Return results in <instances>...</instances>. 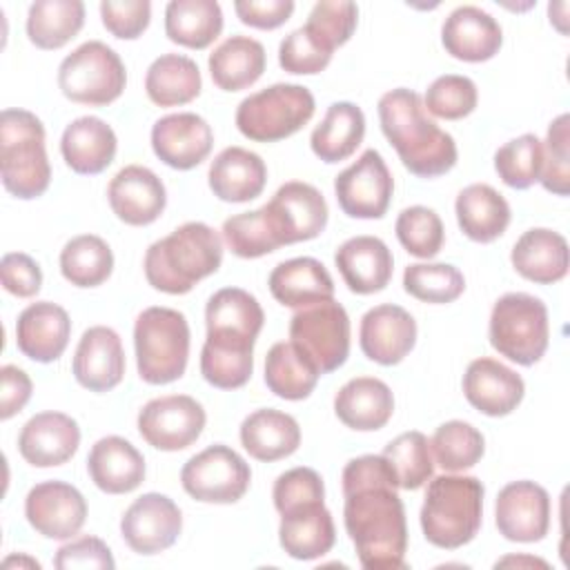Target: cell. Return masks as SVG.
Instances as JSON below:
<instances>
[{
	"instance_id": "4",
	"label": "cell",
	"mask_w": 570,
	"mask_h": 570,
	"mask_svg": "<svg viewBox=\"0 0 570 570\" xmlns=\"http://www.w3.org/2000/svg\"><path fill=\"white\" fill-rule=\"evenodd\" d=\"M483 494L485 488L476 476L441 474L430 479L419 514L423 537L441 550L470 543L481 528Z\"/></svg>"
},
{
	"instance_id": "49",
	"label": "cell",
	"mask_w": 570,
	"mask_h": 570,
	"mask_svg": "<svg viewBox=\"0 0 570 570\" xmlns=\"http://www.w3.org/2000/svg\"><path fill=\"white\" fill-rule=\"evenodd\" d=\"M394 232L403 249L416 258H434L445 240L441 216L425 205L405 207L396 216Z\"/></svg>"
},
{
	"instance_id": "28",
	"label": "cell",
	"mask_w": 570,
	"mask_h": 570,
	"mask_svg": "<svg viewBox=\"0 0 570 570\" xmlns=\"http://www.w3.org/2000/svg\"><path fill=\"white\" fill-rule=\"evenodd\" d=\"M118 151V138L111 125L98 116H80L71 120L60 138V154L67 167L82 176L105 171Z\"/></svg>"
},
{
	"instance_id": "14",
	"label": "cell",
	"mask_w": 570,
	"mask_h": 570,
	"mask_svg": "<svg viewBox=\"0 0 570 570\" xmlns=\"http://www.w3.org/2000/svg\"><path fill=\"white\" fill-rule=\"evenodd\" d=\"M205 421L207 414L194 396L169 394L142 405L138 412V432L151 448L178 452L196 443Z\"/></svg>"
},
{
	"instance_id": "33",
	"label": "cell",
	"mask_w": 570,
	"mask_h": 570,
	"mask_svg": "<svg viewBox=\"0 0 570 570\" xmlns=\"http://www.w3.org/2000/svg\"><path fill=\"white\" fill-rule=\"evenodd\" d=\"M334 412L350 430L374 432L392 419L394 394L381 379L356 376L336 392Z\"/></svg>"
},
{
	"instance_id": "3",
	"label": "cell",
	"mask_w": 570,
	"mask_h": 570,
	"mask_svg": "<svg viewBox=\"0 0 570 570\" xmlns=\"http://www.w3.org/2000/svg\"><path fill=\"white\" fill-rule=\"evenodd\" d=\"M223 263L220 234L200 220L176 227L169 236L151 243L145 252V278L165 294H187L218 272Z\"/></svg>"
},
{
	"instance_id": "32",
	"label": "cell",
	"mask_w": 570,
	"mask_h": 570,
	"mask_svg": "<svg viewBox=\"0 0 570 570\" xmlns=\"http://www.w3.org/2000/svg\"><path fill=\"white\" fill-rule=\"evenodd\" d=\"M209 189L218 200L247 203L263 194L267 183L265 160L245 147H225L209 165Z\"/></svg>"
},
{
	"instance_id": "40",
	"label": "cell",
	"mask_w": 570,
	"mask_h": 570,
	"mask_svg": "<svg viewBox=\"0 0 570 570\" xmlns=\"http://www.w3.org/2000/svg\"><path fill=\"white\" fill-rule=\"evenodd\" d=\"M321 376L323 374L314 365V361L307 354H303L292 341L274 343L265 356V385L278 399H307L314 392Z\"/></svg>"
},
{
	"instance_id": "22",
	"label": "cell",
	"mask_w": 570,
	"mask_h": 570,
	"mask_svg": "<svg viewBox=\"0 0 570 570\" xmlns=\"http://www.w3.org/2000/svg\"><path fill=\"white\" fill-rule=\"evenodd\" d=\"M463 394L468 403L485 416H508L519 407L525 394L523 379L497 358H474L463 374Z\"/></svg>"
},
{
	"instance_id": "45",
	"label": "cell",
	"mask_w": 570,
	"mask_h": 570,
	"mask_svg": "<svg viewBox=\"0 0 570 570\" xmlns=\"http://www.w3.org/2000/svg\"><path fill=\"white\" fill-rule=\"evenodd\" d=\"M220 232L223 240L238 258H261L283 247L265 205L252 212L229 216L223 223Z\"/></svg>"
},
{
	"instance_id": "17",
	"label": "cell",
	"mask_w": 570,
	"mask_h": 570,
	"mask_svg": "<svg viewBox=\"0 0 570 570\" xmlns=\"http://www.w3.org/2000/svg\"><path fill=\"white\" fill-rule=\"evenodd\" d=\"M499 534L514 543L541 541L550 530V494L534 481H512L503 485L494 503Z\"/></svg>"
},
{
	"instance_id": "37",
	"label": "cell",
	"mask_w": 570,
	"mask_h": 570,
	"mask_svg": "<svg viewBox=\"0 0 570 570\" xmlns=\"http://www.w3.org/2000/svg\"><path fill=\"white\" fill-rule=\"evenodd\" d=\"M365 136V114L350 100L332 102L325 118L314 127L309 147L316 158L327 165L350 158Z\"/></svg>"
},
{
	"instance_id": "43",
	"label": "cell",
	"mask_w": 570,
	"mask_h": 570,
	"mask_svg": "<svg viewBox=\"0 0 570 570\" xmlns=\"http://www.w3.org/2000/svg\"><path fill=\"white\" fill-rule=\"evenodd\" d=\"M60 272L76 287H98L114 272V252L96 234H80L65 243Z\"/></svg>"
},
{
	"instance_id": "42",
	"label": "cell",
	"mask_w": 570,
	"mask_h": 570,
	"mask_svg": "<svg viewBox=\"0 0 570 570\" xmlns=\"http://www.w3.org/2000/svg\"><path fill=\"white\" fill-rule=\"evenodd\" d=\"M85 24L80 0H36L27 13V36L45 51L65 47Z\"/></svg>"
},
{
	"instance_id": "47",
	"label": "cell",
	"mask_w": 570,
	"mask_h": 570,
	"mask_svg": "<svg viewBox=\"0 0 570 570\" xmlns=\"http://www.w3.org/2000/svg\"><path fill=\"white\" fill-rule=\"evenodd\" d=\"M499 178L512 189H528L539 183L543 171V142L534 134H521L494 154Z\"/></svg>"
},
{
	"instance_id": "57",
	"label": "cell",
	"mask_w": 570,
	"mask_h": 570,
	"mask_svg": "<svg viewBox=\"0 0 570 570\" xmlns=\"http://www.w3.org/2000/svg\"><path fill=\"white\" fill-rule=\"evenodd\" d=\"M0 276H2V287L18 298H31L42 287L40 265L29 254H22V252H9L2 256Z\"/></svg>"
},
{
	"instance_id": "8",
	"label": "cell",
	"mask_w": 570,
	"mask_h": 570,
	"mask_svg": "<svg viewBox=\"0 0 570 570\" xmlns=\"http://www.w3.org/2000/svg\"><path fill=\"white\" fill-rule=\"evenodd\" d=\"M314 109L316 102L307 87L276 82L240 100L236 127L254 142H276L301 131L312 120Z\"/></svg>"
},
{
	"instance_id": "7",
	"label": "cell",
	"mask_w": 570,
	"mask_h": 570,
	"mask_svg": "<svg viewBox=\"0 0 570 570\" xmlns=\"http://www.w3.org/2000/svg\"><path fill=\"white\" fill-rule=\"evenodd\" d=\"M490 345L508 361L530 367L541 361L550 341L548 307L539 296L508 292L490 312Z\"/></svg>"
},
{
	"instance_id": "41",
	"label": "cell",
	"mask_w": 570,
	"mask_h": 570,
	"mask_svg": "<svg viewBox=\"0 0 570 570\" xmlns=\"http://www.w3.org/2000/svg\"><path fill=\"white\" fill-rule=\"evenodd\" d=\"M223 31V9L216 0H171L165 7V33L187 49H207Z\"/></svg>"
},
{
	"instance_id": "36",
	"label": "cell",
	"mask_w": 570,
	"mask_h": 570,
	"mask_svg": "<svg viewBox=\"0 0 570 570\" xmlns=\"http://www.w3.org/2000/svg\"><path fill=\"white\" fill-rule=\"evenodd\" d=\"M461 232L474 243L497 240L510 225V205L492 185L472 183L463 187L454 203Z\"/></svg>"
},
{
	"instance_id": "53",
	"label": "cell",
	"mask_w": 570,
	"mask_h": 570,
	"mask_svg": "<svg viewBox=\"0 0 570 570\" xmlns=\"http://www.w3.org/2000/svg\"><path fill=\"white\" fill-rule=\"evenodd\" d=\"M332 60V53L325 51L307 31L305 27L294 29L287 33L278 45V65L287 73L296 76H314L323 71Z\"/></svg>"
},
{
	"instance_id": "21",
	"label": "cell",
	"mask_w": 570,
	"mask_h": 570,
	"mask_svg": "<svg viewBox=\"0 0 570 570\" xmlns=\"http://www.w3.org/2000/svg\"><path fill=\"white\" fill-rule=\"evenodd\" d=\"M107 198L118 220L142 227L158 220L165 212L167 189L149 167L127 165L109 180Z\"/></svg>"
},
{
	"instance_id": "38",
	"label": "cell",
	"mask_w": 570,
	"mask_h": 570,
	"mask_svg": "<svg viewBox=\"0 0 570 570\" xmlns=\"http://www.w3.org/2000/svg\"><path fill=\"white\" fill-rule=\"evenodd\" d=\"M209 73L218 89L240 91L252 87L265 71V47L249 36H229L209 53Z\"/></svg>"
},
{
	"instance_id": "16",
	"label": "cell",
	"mask_w": 570,
	"mask_h": 570,
	"mask_svg": "<svg viewBox=\"0 0 570 570\" xmlns=\"http://www.w3.org/2000/svg\"><path fill=\"white\" fill-rule=\"evenodd\" d=\"M24 517L45 539L65 541L82 530L87 521V501L71 483L42 481L27 492Z\"/></svg>"
},
{
	"instance_id": "15",
	"label": "cell",
	"mask_w": 570,
	"mask_h": 570,
	"mask_svg": "<svg viewBox=\"0 0 570 570\" xmlns=\"http://www.w3.org/2000/svg\"><path fill=\"white\" fill-rule=\"evenodd\" d=\"M183 530L180 508L160 492L138 497L120 519L125 543L138 554H158L171 548Z\"/></svg>"
},
{
	"instance_id": "1",
	"label": "cell",
	"mask_w": 570,
	"mask_h": 570,
	"mask_svg": "<svg viewBox=\"0 0 570 570\" xmlns=\"http://www.w3.org/2000/svg\"><path fill=\"white\" fill-rule=\"evenodd\" d=\"M343 523L365 570H403L407 552L399 479L383 454H363L343 468Z\"/></svg>"
},
{
	"instance_id": "51",
	"label": "cell",
	"mask_w": 570,
	"mask_h": 570,
	"mask_svg": "<svg viewBox=\"0 0 570 570\" xmlns=\"http://www.w3.org/2000/svg\"><path fill=\"white\" fill-rule=\"evenodd\" d=\"M479 91L472 78L459 73H445L432 80L425 91L423 107L428 114L445 120H461L476 109Z\"/></svg>"
},
{
	"instance_id": "59",
	"label": "cell",
	"mask_w": 570,
	"mask_h": 570,
	"mask_svg": "<svg viewBox=\"0 0 570 570\" xmlns=\"http://www.w3.org/2000/svg\"><path fill=\"white\" fill-rule=\"evenodd\" d=\"M33 383L18 365L0 367V419L7 421L18 414L31 399Z\"/></svg>"
},
{
	"instance_id": "10",
	"label": "cell",
	"mask_w": 570,
	"mask_h": 570,
	"mask_svg": "<svg viewBox=\"0 0 570 570\" xmlns=\"http://www.w3.org/2000/svg\"><path fill=\"white\" fill-rule=\"evenodd\" d=\"M289 341L330 374L350 356V316L334 298L301 307L289 321Z\"/></svg>"
},
{
	"instance_id": "18",
	"label": "cell",
	"mask_w": 570,
	"mask_h": 570,
	"mask_svg": "<svg viewBox=\"0 0 570 570\" xmlns=\"http://www.w3.org/2000/svg\"><path fill=\"white\" fill-rule=\"evenodd\" d=\"M265 209L283 245L321 236L330 216L325 196L314 185L303 180L281 185L269 203H265Z\"/></svg>"
},
{
	"instance_id": "55",
	"label": "cell",
	"mask_w": 570,
	"mask_h": 570,
	"mask_svg": "<svg viewBox=\"0 0 570 570\" xmlns=\"http://www.w3.org/2000/svg\"><path fill=\"white\" fill-rule=\"evenodd\" d=\"M100 18L105 29L120 40H136L149 27L151 2L149 0H102Z\"/></svg>"
},
{
	"instance_id": "27",
	"label": "cell",
	"mask_w": 570,
	"mask_h": 570,
	"mask_svg": "<svg viewBox=\"0 0 570 570\" xmlns=\"http://www.w3.org/2000/svg\"><path fill=\"white\" fill-rule=\"evenodd\" d=\"M336 528L325 501H307L281 512L278 543L296 561H314L334 548Z\"/></svg>"
},
{
	"instance_id": "60",
	"label": "cell",
	"mask_w": 570,
	"mask_h": 570,
	"mask_svg": "<svg viewBox=\"0 0 570 570\" xmlns=\"http://www.w3.org/2000/svg\"><path fill=\"white\" fill-rule=\"evenodd\" d=\"M503 566H517V568H548V563L543 559L537 557H528V554H519V557H503L494 563V568H503Z\"/></svg>"
},
{
	"instance_id": "39",
	"label": "cell",
	"mask_w": 570,
	"mask_h": 570,
	"mask_svg": "<svg viewBox=\"0 0 570 570\" xmlns=\"http://www.w3.org/2000/svg\"><path fill=\"white\" fill-rule=\"evenodd\" d=\"M203 89L198 65L183 53L158 56L145 73L147 98L158 107H178L191 102Z\"/></svg>"
},
{
	"instance_id": "6",
	"label": "cell",
	"mask_w": 570,
	"mask_h": 570,
	"mask_svg": "<svg viewBox=\"0 0 570 570\" xmlns=\"http://www.w3.org/2000/svg\"><path fill=\"white\" fill-rule=\"evenodd\" d=\"M189 323L171 307H147L134 323V347L138 374L149 385L178 381L189 358Z\"/></svg>"
},
{
	"instance_id": "24",
	"label": "cell",
	"mask_w": 570,
	"mask_h": 570,
	"mask_svg": "<svg viewBox=\"0 0 570 570\" xmlns=\"http://www.w3.org/2000/svg\"><path fill=\"white\" fill-rule=\"evenodd\" d=\"M80 445V428L65 412L33 414L18 434V450L33 468H53L67 463Z\"/></svg>"
},
{
	"instance_id": "25",
	"label": "cell",
	"mask_w": 570,
	"mask_h": 570,
	"mask_svg": "<svg viewBox=\"0 0 570 570\" xmlns=\"http://www.w3.org/2000/svg\"><path fill=\"white\" fill-rule=\"evenodd\" d=\"M71 336V318L65 307L51 301L27 305L16 321V345L36 363L58 361Z\"/></svg>"
},
{
	"instance_id": "19",
	"label": "cell",
	"mask_w": 570,
	"mask_h": 570,
	"mask_svg": "<svg viewBox=\"0 0 570 570\" xmlns=\"http://www.w3.org/2000/svg\"><path fill=\"white\" fill-rule=\"evenodd\" d=\"M214 147L209 122L191 111L167 114L151 127V149L167 167L187 171L198 167Z\"/></svg>"
},
{
	"instance_id": "61",
	"label": "cell",
	"mask_w": 570,
	"mask_h": 570,
	"mask_svg": "<svg viewBox=\"0 0 570 570\" xmlns=\"http://www.w3.org/2000/svg\"><path fill=\"white\" fill-rule=\"evenodd\" d=\"M2 566L4 568H11V566H27V568H40V563L36 561V559H31V557H7L4 561H2Z\"/></svg>"
},
{
	"instance_id": "23",
	"label": "cell",
	"mask_w": 570,
	"mask_h": 570,
	"mask_svg": "<svg viewBox=\"0 0 570 570\" xmlns=\"http://www.w3.org/2000/svg\"><path fill=\"white\" fill-rule=\"evenodd\" d=\"M73 376L89 392H109L125 376V350L116 330L94 325L82 332L73 354Z\"/></svg>"
},
{
	"instance_id": "58",
	"label": "cell",
	"mask_w": 570,
	"mask_h": 570,
	"mask_svg": "<svg viewBox=\"0 0 570 570\" xmlns=\"http://www.w3.org/2000/svg\"><path fill=\"white\" fill-rule=\"evenodd\" d=\"M234 11L243 24L254 29H276L294 13L292 0H236Z\"/></svg>"
},
{
	"instance_id": "2",
	"label": "cell",
	"mask_w": 570,
	"mask_h": 570,
	"mask_svg": "<svg viewBox=\"0 0 570 570\" xmlns=\"http://www.w3.org/2000/svg\"><path fill=\"white\" fill-rule=\"evenodd\" d=\"M381 131L396 149L403 167L419 178H436L448 174L459 158L454 138L443 131L425 111L423 98L405 87L381 96L379 105Z\"/></svg>"
},
{
	"instance_id": "11",
	"label": "cell",
	"mask_w": 570,
	"mask_h": 570,
	"mask_svg": "<svg viewBox=\"0 0 570 570\" xmlns=\"http://www.w3.org/2000/svg\"><path fill=\"white\" fill-rule=\"evenodd\" d=\"M249 481V463L223 443L194 454L180 470L183 490L200 503H236L245 497Z\"/></svg>"
},
{
	"instance_id": "29",
	"label": "cell",
	"mask_w": 570,
	"mask_h": 570,
	"mask_svg": "<svg viewBox=\"0 0 570 570\" xmlns=\"http://www.w3.org/2000/svg\"><path fill=\"white\" fill-rule=\"evenodd\" d=\"M87 472L98 490L127 494L145 481V456L122 436H102L89 450Z\"/></svg>"
},
{
	"instance_id": "35",
	"label": "cell",
	"mask_w": 570,
	"mask_h": 570,
	"mask_svg": "<svg viewBox=\"0 0 570 570\" xmlns=\"http://www.w3.org/2000/svg\"><path fill=\"white\" fill-rule=\"evenodd\" d=\"M240 443L256 461H278L294 454L301 445L298 421L281 410L263 407L247 414L240 423Z\"/></svg>"
},
{
	"instance_id": "56",
	"label": "cell",
	"mask_w": 570,
	"mask_h": 570,
	"mask_svg": "<svg viewBox=\"0 0 570 570\" xmlns=\"http://www.w3.org/2000/svg\"><path fill=\"white\" fill-rule=\"evenodd\" d=\"M53 566L60 570H71V568H98V570H114L116 561L111 557L109 546L91 534L71 539L69 543L60 546L53 559Z\"/></svg>"
},
{
	"instance_id": "52",
	"label": "cell",
	"mask_w": 570,
	"mask_h": 570,
	"mask_svg": "<svg viewBox=\"0 0 570 570\" xmlns=\"http://www.w3.org/2000/svg\"><path fill=\"white\" fill-rule=\"evenodd\" d=\"M568 127L570 116L561 114L557 116L546 136L543 145V171L539 183L546 191L557 196H568L570 191V151H568Z\"/></svg>"
},
{
	"instance_id": "13",
	"label": "cell",
	"mask_w": 570,
	"mask_h": 570,
	"mask_svg": "<svg viewBox=\"0 0 570 570\" xmlns=\"http://www.w3.org/2000/svg\"><path fill=\"white\" fill-rule=\"evenodd\" d=\"M334 194L350 218H383L394 194V178L383 156L376 149H365L334 178Z\"/></svg>"
},
{
	"instance_id": "54",
	"label": "cell",
	"mask_w": 570,
	"mask_h": 570,
	"mask_svg": "<svg viewBox=\"0 0 570 570\" xmlns=\"http://www.w3.org/2000/svg\"><path fill=\"white\" fill-rule=\"evenodd\" d=\"M272 499H274V508L281 514V512H285L294 505L307 503V501H325V485L316 470L301 465V468H292V470L283 472L274 481Z\"/></svg>"
},
{
	"instance_id": "26",
	"label": "cell",
	"mask_w": 570,
	"mask_h": 570,
	"mask_svg": "<svg viewBox=\"0 0 570 570\" xmlns=\"http://www.w3.org/2000/svg\"><path fill=\"white\" fill-rule=\"evenodd\" d=\"M441 42L456 60L485 62L499 53L503 31L501 24L481 7L461 4L443 20Z\"/></svg>"
},
{
	"instance_id": "50",
	"label": "cell",
	"mask_w": 570,
	"mask_h": 570,
	"mask_svg": "<svg viewBox=\"0 0 570 570\" xmlns=\"http://www.w3.org/2000/svg\"><path fill=\"white\" fill-rule=\"evenodd\" d=\"M358 22V7L350 0H321L312 7L305 31L330 53L343 47Z\"/></svg>"
},
{
	"instance_id": "20",
	"label": "cell",
	"mask_w": 570,
	"mask_h": 570,
	"mask_svg": "<svg viewBox=\"0 0 570 570\" xmlns=\"http://www.w3.org/2000/svg\"><path fill=\"white\" fill-rule=\"evenodd\" d=\"M358 343L370 361L379 365H396L414 350L416 321L401 305H376L361 318Z\"/></svg>"
},
{
	"instance_id": "12",
	"label": "cell",
	"mask_w": 570,
	"mask_h": 570,
	"mask_svg": "<svg viewBox=\"0 0 570 570\" xmlns=\"http://www.w3.org/2000/svg\"><path fill=\"white\" fill-rule=\"evenodd\" d=\"M205 323L207 345L254 352V343L265 323V312L254 294L240 287H223L209 296L205 305Z\"/></svg>"
},
{
	"instance_id": "34",
	"label": "cell",
	"mask_w": 570,
	"mask_h": 570,
	"mask_svg": "<svg viewBox=\"0 0 570 570\" xmlns=\"http://www.w3.org/2000/svg\"><path fill=\"white\" fill-rule=\"evenodd\" d=\"M269 292L285 307H307L334 298V281L327 267L312 258L298 256L278 263L269 274Z\"/></svg>"
},
{
	"instance_id": "48",
	"label": "cell",
	"mask_w": 570,
	"mask_h": 570,
	"mask_svg": "<svg viewBox=\"0 0 570 570\" xmlns=\"http://www.w3.org/2000/svg\"><path fill=\"white\" fill-rule=\"evenodd\" d=\"M403 289L423 303H452L465 289V278L450 263H412L403 272Z\"/></svg>"
},
{
	"instance_id": "46",
	"label": "cell",
	"mask_w": 570,
	"mask_h": 570,
	"mask_svg": "<svg viewBox=\"0 0 570 570\" xmlns=\"http://www.w3.org/2000/svg\"><path fill=\"white\" fill-rule=\"evenodd\" d=\"M383 456L394 468L399 488L403 490H419L434 474V456L430 450V441L419 430H410L392 439L385 445Z\"/></svg>"
},
{
	"instance_id": "9",
	"label": "cell",
	"mask_w": 570,
	"mask_h": 570,
	"mask_svg": "<svg viewBox=\"0 0 570 570\" xmlns=\"http://www.w3.org/2000/svg\"><path fill=\"white\" fill-rule=\"evenodd\" d=\"M127 85V69L120 56L100 40H89L62 58L58 87L65 98L78 105L105 107L120 98Z\"/></svg>"
},
{
	"instance_id": "5",
	"label": "cell",
	"mask_w": 570,
	"mask_h": 570,
	"mask_svg": "<svg viewBox=\"0 0 570 570\" xmlns=\"http://www.w3.org/2000/svg\"><path fill=\"white\" fill-rule=\"evenodd\" d=\"M0 176L4 189L20 200L38 198L49 189L51 165L45 149V127L27 109L0 114Z\"/></svg>"
},
{
	"instance_id": "30",
	"label": "cell",
	"mask_w": 570,
	"mask_h": 570,
	"mask_svg": "<svg viewBox=\"0 0 570 570\" xmlns=\"http://www.w3.org/2000/svg\"><path fill=\"white\" fill-rule=\"evenodd\" d=\"M334 263L354 294H374L387 287L394 258L390 247L376 236L347 238L334 254Z\"/></svg>"
},
{
	"instance_id": "44",
	"label": "cell",
	"mask_w": 570,
	"mask_h": 570,
	"mask_svg": "<svg viewBox=\"0 0 570 570\" xmlns=\"http://www.w3.org/2000/svg\"><path fill=\"white\" fill-rule=\"evenodd\" d=\"M436 465L445 472H463L476 465L485 452L483 434L465 421H445L436 428L430 441Z\"/></svg>"
},
{
	"instance_id": "31",
	"label": "cell",
	"mask_w": 570,
	"mask_h": 570,
	"mask_svg": "<svg viewBox=\"0 0 570 570\" xmlns=\"http://www.w3.org/2000/svg\"><path fill=\"white\" fill-rule=\"evenodd\" d=\"M510 261L517 274L532 283H559L561 278H566L570 265L568 240L554 229L532 227L517 238L510 252Z\"/></svg>"
}]
</instances>
